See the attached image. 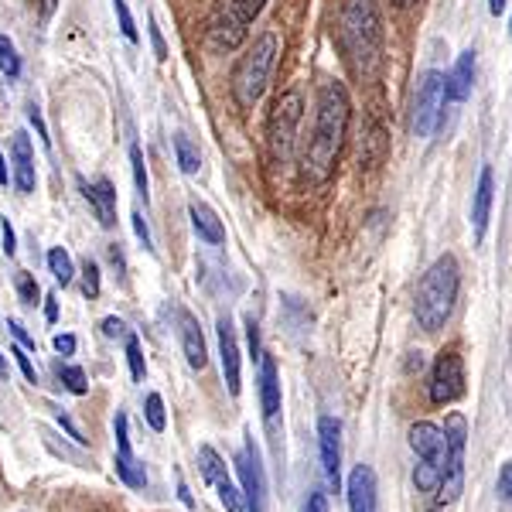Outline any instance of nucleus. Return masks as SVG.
<instances>
[{
	"instance_id": "nucleus-1",
	"label": "nucleus",
	"mask_w": 512,
	"mask_h": 512,
	"mask_svg": "<svg viewBox=\"0 0 512 512\" xmlns=\"http://www.w3.org/2000/svg\"><path fill=\"white\" fill-rule=\"evenodd\" d=\"M349 117H352V103H349L345 86L325 82L318 93L315 134H311L308 151H304V178L315 181V185L332 178L335 161L345 144V134H349Z\"/></svg>"
},
{
	"instance_id": "nucleus-2",
	"label": "nucleus",
	"mask_w": 512,
	"mask_h": 512,
	"mask_svg": "<svg viewBox=\"0 0 512 512\" xmlns=\"http://www.w3.org/2000/svg\"><path fill=\"white\" fill-rule=\"evenodd\" d=\"M342 52L359 79H373L383 69V14L376 0H345Z\"/></svg>"
},
{
	"instance_id": "nucleus-3",
	"label": "nucleus",
	"mask_w": 512,
	"mask_h": 512,
	"mask_svg": "<svg viewBox=\"0 0 512 512\" xmlns=\"http://www.w3.org/2000/svg\"><path fill=\"white\" fill-rule=\"evenodd\" d=\"M458 287H461L458 260H454L451 253L437 256L431 267H427V274L420 277V287H417V297H414V315H417V325L424 328V332L434 335L448 325L454 301H458Z\"/></svg>"
},
{
	"instance_id": "nucleus-4",
	"label": "nucleus",
	"mask_w": 512,
	"mask_h": 512,
	"mask_svg": "<svg viewBox=\"0 0 512 512\" xmlns=\"http://www.w3.org/2000/svg\"><path fill=\"white\" fill-rule=\"evenodd\" d=\"M277 55H280V38L274 31H263L260 38L253 41V48L236 62L233 69V99L239 110H253L260 103L263 89L270 82V72L277 65Z\"/></svg>"
},
{
	"instance_id": "nucleus-5",
	"label": "nucleus",
	"mask_w": 512,
	"mask_h": 512,
	"mask_svg": "<svg viewBox=\"0 0 512 512\" xmlns=\"http://www.w3.org/2000/svg\"><path fill=\"white\" fill-rule=\"evenodd\" d=\"M301 117H304V99L297 89H287V93H280L274 99V110H270V120H267V147H270V161L274 164L291 161Z\"/></svg>"
},
{
	"instance_id": "nucleus-6",
	"label": "nucleus",
	"mask_w": 512,
	"mask_h": 512,
	"mask_svg": "<svg viewBox=\"0 0 512 512\" xmlns=\"http://www.w3.org/2000/svg\"><path fill=\"white\" fill-rule=\"evenodd\" d=\"M410 448H414L420 458V465L414 468V485L420 492H434L437 485H441L444 461H448V441H444V431L434 427L431 420H420V424L410 427Z\"/></svg>"
},
{
	"instance_id": "nucleus-7",
	"label": "nucleus",
	"mask_w": 512,
	"mask_h": 512,
	"mask_svg": "<svg viewBox=\"0 0 512 512\" xmlns=\"http://www.w3.org/2000/svg\"><path fill=\"white\" fill-rule=\"evenodd\" d=\"M267 0H219L216 11H212L209 21V38L212 45L222 48V52H233V48L243 45L246 28L256 21V14L263 11Z\"/></svg>"
},
{
	"instance_id": "nucleus-8",
	"label": "nucleus",
	"mask_w": 512,
	"mask_h": 512,
	"mask_svg": "<svg viewBox=\"0 0 512 512\" xmlns=\"http://www.w3.org/2000/svg\"><path fill=\"white\" fill-rule=\"evenodd\" d=\"M465 437H468V420L461 414H448L444 420V441H448V461H444L441 475V506H451L454 499L465 489Z\"/></svg>"
},
{
	"instance_id": "nucleus-9",
	"label": "nucleus",
	"mask_w": 512,
	"mask_h": 512,
	"mask_svg": "<svg viewBox=\"0 0 512 512\" xmlns=\"http://www.w3.org/2000/svg\"><path fill=\"white\" fill-rule=\"evenodd\" d=\"M444 110V76L441 72H424L414 89V134L417 137H431L441 123Z\"/></svg>"
},
{
	"instance_id": "nucleus-10",
	"label": "nucleus",
	"mask_w": 512,
	"mask_h": 512,
	"mask_svg": "<svg viewBox=\"0 0 512 512\" xmlns=\"http://www.w3.org/2000/svg\"><path fill=\"white\" fill-rule=\"evenodd\" d=\"M465 396V366H461V355L448 349L434 359L431 369V400L437 407H448V403Z\"/></svg>"
},
{
	"instance_id": "nucleus-11",
	"label": "nucleus",
	"mask_w": 512,
	"mask_h": 512,
	"mask_svg": "<svg viewBox=\"0 0 512 512\" xmlns=\"http://www.w3.org/2000/svg\"><path fill=\"white\" fill-rule=\"evenodd\" d=\"M236 472L243 482V502L250 512L267 509V482H263V465H260V451H256L253 437L243 444V451L236 454Z\"/></svg>"
},
{
	"instance_id": "nucleus-12",
	"label": "nucleus",
	"mask_w": 512,
	"mask_h": 512,
	"mask_svg": "<svg viewBox=\"0 0 512 512\" xmlns=\"http://www.w3.org/2000/svg\"><path fill=\"white\" fill-rule=\"evenodd\" d=\"M318 448H321V468H325L328 485L342 489V424L335 417L318 420Z\"/></svg>"
},
{
	"instance_id": "nucleus-13",
	"label": "nucleus",
	"mask_w": 512,
	"mask_h": 512,
	"mask_svg": "<svg viewBox=\"0 0 512 512\" xmlns=\"http://www.w3.org/2000/svg\"><path fill=\"white\" fill-rule=\"evenodd\" d=\"M113 434H117V475L130 489H144L147 485V475L140 468V461L134 458V448H130V427H127V414L117 410L113 417Z\"/></svg>"
},
{
	"instance_id": "nucleus-14",
	"label": "nucleus",
	"mask_w": 512,
	"mask_h": 512,
	"mask_svg": "<svg viewBox=\"0 0 512 512\" xmlns=\"http://www.w3.org/2000/svg\"><path fill=\"white\" fill-rule=\"evenodd\" d=\"M349 512H376V472L369 465H355L349 475Z\"/></svg>"
},
{
	"instance_id": "nucleus-15",
	"label": "nucleus",
	"mask_w": 512,
	"mask_h": 512,
	"mask_svg": "<svg viewBox=\"0 0 512 512\" xmlns=\"http://www.w3.org/2000/svg\"><path fill=\"white\" fill-rule=\"evenodd\" d=\"M11 161H14V185H18V192H35L38 185V175H35V151H31V140L28 134H14L11 140Z\"/></svg>"
},
{
	"instance_id": "nucleus-16",
	"label": "nucleus",
	"mask_w": 512,
	"mask_h": 512,
	"mask_svg": "<svg viewBox=\"0 0 512 512\" xmlns=\"http://www.w3.org/2000/svg\"><path fill=\"white\" fill-rule=\"evenodd\" d=\"M82 195H86V202L93 205L99 226H117V188L110 185L106 178H96L93 185L89 181H82Z\"/></svg>"
},
{
	"instance_id": "nucleus-17",
	"label": "nucleus",
	"mask_w": 512,
	"mask_h": 512,
	"mask_svg": "<svg viewBox=\"0 0 512 512\" xmlns=\"http://www.w3.org/2000/svg\"><path fill=\"white\" fill-rule=\"evenodd\" d=\"M219 359H222V379H226V390L239 396V345L233 335L229 318L219 321Z\"/></svg>"
},
{
	"instance_id": "nucleus-18",
	"label": "nucleus",
	"mask_w": 512,
	"mask_h": 512,
	"mask_svg": "<svg viewBox=\"0 0 512 512\" xmlns=\"http://www.w3.org/2000/svg\"><path fill=\"white\" fill-rule=\"evenodd\" d=\"M178 335H181V349H185V359L192 369H205V362H209V349H205V335L202 328H198V321L188 315V311H181L178 315Z\"/></svg>"
},
{
	"instance_id": "nucleus-19",
	"label": "nucleus",
	"mask_w": 512,
	"mask_h": 512,
	"mask_svg": "<svg viewBox=\"0 0 512 512\" xmlns=\"http://www.w3.org/2000/svg\"><path fill=\"white\" fill-rule=\"evenodd\" d=\"M472 82H475V52L468 48V52L458 55L451 76L444 79V96L454 99V103H465L472 96Z\"/></svg>"
},
{
	"instance_id": "nucleus-20",
	"label": "nucleus",
	"mask_w": 512,
	"mask_h": 512,
	"mask_svg": "<svg viewBox=\"0 0 512 512\" xmlns=\"http://www.w3.org/2000/svg\"><path fill=\"white\" fill-rule=\"evenodd\" d=\"M492 192H495V175L492 168H482L475 188V202H472V229H475V243L485 239V226H489V212H492Z\"/></svg>"
},
{
	"instance_id": "nucleus-21",
	"label": "nucleus",
	"mask_w": 512,
	"mask_h": 512,
	"mask_svg": "<svg viewBox=\"0 0 512 512\" xmlns=\"http://www.w3.org/2000/svg\"><path fill=\"white\" fill-rule=\"evenodd\" d=\"M260 407L267 420H274L280 410V376L270 355H260Z\"/></svg>"
},
{
	"instance_id": "nucleus-22",
	"label": "nucleus",
	"mask_w": 512,
	"mask_h": 512,
	"mask_svg": "<svg viewBox=\"0 0 512 512\" xmlns=\"http://www.w3.org/2000/svg\"><path fill=\"white\" fill-rule=\"evenodd\" d=\"M188 216H192V229L205 239V243H212V246H222V243H226V229H222L219 216H216V212H212L205 202H192Z\"/></svg>"
},
{
	"instance_id": "nucleus-23",
	"label": "nucleus",
	"mask_w": 512,
	"mask_h": 512,
	"mask_svg": "<svg viewBox=\"0 0 512 512\" xmlns=\"http://www.w3.org/2000/svg\"><path fill=\"white\" fill-rule=\"evenodd\" d=\"M198 468H202V478L209 485H219L222 478H229V472H226V461L219 458V451L216 448H209V444H202L198 448Z\"/></svg>"
},
{
	"instance_id": "nucleus-24",
	"label": "nucleus",
	"mask_w": 512,
	"mask_h": 512,
	"mask_svg": "<svg viewBox=\"0 0 512 512\" xmlns=\"http://www.w3.org/2000/svg\"><path fill=\"white\" fill-rule=\"evenodd\" d=\"M48 270H52V277L59 280V284H72V277H76V267H72V256L62 250V246H55V250H48Z\"/></svg>"
},
{
	"instance_id": "nucleus-25",
	"label": "nucleus",
	"mask_w": 512,
	"mask_h": 512,
	"mask_svg": "<svg viewBox=\"0 0 512 512\" xmlns=\"http://www.w3.org/2000/svg\"><path fill=\"white\" fill-rule=\"evenodd\" d=\"M175 154H178V168L185 171V175H195L198 164H202V158H198V147L185 134L175 137Z\"/></svg>"
},
{
	"instance_id": "nucleus-26",
	"label": "nucleus",
	"mask_w": 512,
	"mask_h": 512,
	"mask_svg": "<svg viewBox=\"0 0 512 512\" xmlns=\"http://www.w3.org/2000/svg\"><path fill=\"white\" fill-rule=\"evenodd\" d=\"M130 164H134V185H137V195L144 198V205H147V198H151V181H147V168H144V154H140V147L134 144L130 147Z\"/></svg>"
},
{
	"instance_id": "nucleus-27",
	"label": "nucleus",
	"mask_w": 512,
	"mask_h": 512,
	"mask_svg": "<svg viewBox=\"0 0 512 512\" xmlns=\"http://www.w3.org/2000/svg\"><path fill=\"white\" fill-rule=\"evenodd\" d=\"M59 379L65 383V390L76 393V396H86L89 393V383H86V373L79 366H59Z\"/></svg>"
},
{
	"instance_id": "nucleus-28",
	"label": "nucleus",
	"mask_w": 512,
	"mask_h": 512,
	"mask_svg": "<svg viewBox=\"0 0 512 512\" xmlns=\"http://www.w3.org/2000/svg\"><path fill=\"white\" fill-rule=\"evenodd\" d=\"M144 417H147V424H151V431H164V427H168V417H164V400L158 393H151L144 400Z\"/></svg>"
},
{
	"instance_id": "nucleus-29",
	"label": "nucleus",
	"mask_w": 512,
	"mask_h": 512,
	"mask_svg": "<svg viewBox=\"0 0 512 512\" xmlns=\"http://www.w3.org/2000/svg\"><path fill=\"white\" fill-rule=\"evenodd\" d=\"M216 492H219V502L226 506V512H243L246 509V502H243V492L236 489L229 478H222V482L216 485Z\"/></svg>"
},
{
	"instance_id": "nucleus-30",
	"label": "nucleus",
	"mask_w": 512,
	"mask_h": 512,
	"mask_svg": "<svg viewBox=\"0 0 512 512\" xmlns=\"http://www.w3.org/2000/svg\"><path fill=\"white\" fill-rule=\"evenodd\" d=\"M127 362H130V376L137 379H144V373H147V366H144V349H140V342H137V335L130 332L127 335Z\"/></svg>"
},
{
	"instance_id": "nucleus-31",
	"label": "nucleus",
	"mask_w": 512,
	"mask_h": 512,
	"mask_svg": "<svg viewBox=\"0 0 512 512\" xmlns=\"http://www.w3.org/2000/svg\"><path fill=\"white\" fill-rule=\"evenodd\" d=\"M113 11H117V21H120V31L127 41H134L137 45V28H134V18H130V7L127 0H113Z\"/></svg>"
},
{
	"instance_id": "nucleus-32",
	"label": "nucleus",
	"mask_w": 512,
	"mask_h": 512,
	"mask_svg": "<svg viewBox=\"0 0 512 512\" xmlns=\"http://www.w3.org/2000/svg\"><path fill=\"white\" fill-rule=\"evenodd\" d=\"M82 294L86 297H99V267L93 260L82 263Z\"/></svg>"
},
{
	"instance_id": "nucleus-33",
	"label": "nucleus",
	"mask_w": 512,
	"mask_h": 512,
	"mask_svg": "<svg viewBox=\"0 0 512 512\" xmlns=\"http://www.w3.org/2000/svg\"><path fill=\"white\" fill-rule=\"evenodd\" d=\"M18 294H21V301L28 304H38V284H35V277L31 274H18Z\"/></svg>"
},
{
	"instance_id": "nucleus-34",
	"label": "nucleus",
	"mask_w": 512,
	"mask_h": 512,
	"mask_svg": "<svg viewBox=\"0 0 512 512\" xmlns=\"http://www.w3.org/2000/svg\"><path fill=\"white\" fill-rule=\"evenodd\" d=\"M499 499L512 506V461H506L499 472Z\"/></svg>"
},
{
	"instance_id": "nucleus-35",
	"label": "nucleus",
	"mask_w": 512,
	"mask_h": 512,
	"mask_svg": "<svg viewBox=\"0 0 512 512\" xmlns=\"http://www.w3.org/2000/svg\"><path fill=\"white\" fill-rule=\"evenodd\" d=\"M130 219H134V233H137V239H140V243H144V250H154L151 229H147V219L140 216V209H137V212H134V216H130Z\"/></svg>"
},
{
	"instance_id": "nucleus-36",
	"label": "nucleus",
	"mask_w": 512,
	"mask_h": 512,
	"mask_svg": "<svg viewBox=\"0 0 512 512\" xmlns=\"http://www.w3.org/2000/svg\"><path fill=\"white\" fill-rule=\"evenodd\" d=\"M11 355L18 359V366H21L24 379H28V383H38V369H35V362H31L28 355H24V349H11Z\"/></svg>"
},
{
	"instance_id": "nucleus-37",
	"label": "nucleus",
	"mask_w": 512,
	"mask_h": 512,
	"mask_svg": "<svg viewBox=\"0 0 512 512\" xmlns=\"http://www.w3.org/2000/svg\"><path fill=\"white\" fill-rule=\"evenodd\" d=\"M0 72H4V76H18L21 72V62H18V55H14V48H7L4 55H0Z\"/></svg>"
},
{
	"instance_id": "nucleus-38",
	"label": "nucleus",
	"mask_w": 512,
	"mask_h": 512,
	"mask_svg": "<svg viewBox=\"0 0 512 512\" xmlns=\"http://www.w3.org/2000/svg\"><path fill=\"white\" fill-rule=\"evenodd\" d=\"M103 335H106V338H127V335H130V328L123 325L120 318H103Z\"/></svg>"
},
{
	"instance_id": "nucleus-39",
	"label": "nucleus",
	"mask_w": 512,
	"mask_h": 512,
	"mask_svg": "<svg viewBox=\"0 0 512 512\" xmlns=\"http://www.w3.org/2000/svg\"><path fill=\"white\" fill-rule=\"evenodd\" d=\"M147 28H151V41H154V55H158V59L164 62L168 59V45H164V38H161V28H158V21H147Z\"/></svg>"
},
{
	"instance_id": "nucleus-40",
	"label": "nucleus",
	"mask_w": 512,
	"mask_h": 512,
	"mask_svg": "<svg viewBox=\"0 0 512 512\" xmlns=\"http://www.w3.org/2000/svg\"><path fill=\"white\" fill-rule=\"evenodd\" d=\"M7 328H11V335L21 342V349H35V338H31L28 332H24V325H21L18 318H11V321H7Z\"/></svg>"
},
{
	"instance_id": "nucleus-41",
	"label": "nucleus",
	"mask_w": 512,
	"mask_h": 512,
	"mask_svg": "<svg viewBox=\"0 0 512 512\" xmlns=\"http://www.w3.org/2000/svg\"><path fill=\"white\" fill-rule=\"evenodd\" d=\"M246 342H250V352H253V359H260V328H256V321L253 318H246Z\"/></svg>"
},
{
	"instance_id": "nucleus-42",
	"label": "nucleus",
	"mask_w": 512,
	"mask_h": 512,
	"mask_svg": "<svg viewBox=\"0 0 512 512\" xmlns=\"http://www.w3.org/2000/svg\"><path fill=\"white\" fill-rule=\"evenodd\" d=\"M0 236H4V253L14 256V250H18V246H14V226L7 219H0Z\"/></svg>"
},
{
	"instance_id": "nucleus-43",
	"label": "nucleus",
	"mask_w": 512,
	"mask_h": 512,
	"mask_svg": "<svg viewBox=\"0 0 512 512\" xmlns=\"http://www.w3.org/2000/svg\"><path fill=\"white\" fill-rule=\"evenodd\" d=\"M55 420H59V427H65V434H69V437H72V441H76V444H86V437H82V434H79V427H76V424H72V420H69V417H65V414H62V410H59V414H55Z\"/></svg>"
},
{
	"instance_id": "nucleus-44",
	"label": "nucleus",
	"mask_w": 512,
	"mask_h": 512,
	"mask_svg": "<svg viewBox=\"0 0 512 512\" xmlns=\"http://www.w3.org/2000/svg\"><path fill=\"white\" fill-rule=\"evenodd\" d=\"M304 512H328L325 492H311V495H308V502H304Z\"/></svg>"
},
{
	"instance_id": "nucleus-45",
	"label": "nucleus",
	"mask_w": 512,
	"mask_h": 512,
	"mask_svg": "<svg viewBox=\"0 0 512 512\" xmlns=\"http://www.w3.org/2000/svg\"><path fill=\"white\" fill-rule=\"evenodd\" d=\"M55 352H62V355H72L76 352V335H55Z\"/></svg>"
},
{
	"instance_id": "nucleus-46",
	"label": "nucleus",
	"mask_w": 512,
	"mask_h": 512,
	"mask_svg": "<svg viewBox=\"0 0 512 512\" xmlns=\"http://www.w3.org/2000/svg\"><path fill=\"white\" fill-rule=\"evenodd\" d=\"M28 120L35 123V130H38V137H41V144L48 147V130H45V123H41V113H38V106H31L28 110Z\"/></svg>"
},
{
	"instance_id": "nucleus-47",
	"label": "nucleus",
	"mask_w": 512,
	"mask_h": 512,
	"mask_svg": "<svg viewBox=\"0 0 512 512\" xmlns=\"http://www.w3.org/2000/svg\"><path fill=\"white\" fill-rule=\"evenodd\" d=\"M45 318H48V321L59 318V304H55V297H45Z\"/></svg>"
},
{
	"instance_id": "nucleus-48",
	"label": "nucleus",
	"mask_w": 512,
	"mask_h": 512,
	"mask_svg": "<svg viewBox=\"0 0 512 512\" xmlns=\"http://www.w3.org/2000/svg\"><path fill=\"white\" fill-rule=\"evenodd\" d=\"M178 495H181V502H185L188 509L195 506V499H192V492H188V485H185V482H178Z\"/></svg>"
},
{
	"instance_id": "nucleus-49",
	"label": "nucleus",
	"mask_w": 512,
	"mask_h": 512,
	"mask_svg": "<svg viewBox=\"0 0 512 512\" xmlns=\"http://www.w3.org/2000/svg\"><path fill=\"white\" fill-rule=\"evenodd\" d=\"M11 181V171H7V161H4V154H0V185H7Z\"/></svg>"
},
{
	"instance_id": "nucleus-50",
	"label": "nucleus",
	"mask_w": 512,
	"mask_h": 512,
	"mask_svg": "<svg viewBox=\"0 0 512 512\" xmlns=\"http://www.w3.org/2000/svg\"><path fill=\"white\" fill-rule=\"evenodd\" d=\"M489 11L492 14H502V11H506V0H489Z\"/></svg>"
},
{
	"instance_id": "nucleus-51",
	"label": "nucleus",
	"mask_w": 512,
	"mask_h": 512,
	"mask_svg": "<svg viewBox=\"0 0 512 512\" xmlns=\"http://www.w3.org/2000/svg\"><path fill=\"white\" fill-rule=\"evenodd\" d=\"M38 4H41V14H45V18L55 11V0H38Z\"/></svg>"
},
{
	"instance_id": "nucleus-52",
	"label": "nucleus",
	"mask_w": 512,
	"mask_h": 512,
	"mask_svg": "<svg viewBox=\"0 0 512 512\" xmlns=\"http://www.w3.org/2000/svg\"><path fill=\"white\" fill-rule=\"evenodd\" d=\"M7 48H14V45H11V38H4V35H0V55H4Z\"/></svg>"
},
{
	"instance_id": "nucleus-53",
	"label": "nucleus",
	"mask_w": 512,
	"mask_h": 512,
	"mask_svg": "<svg viewBox=\"0 0 512 512\" xmlns=\"http://www.w3.org/2000/svg\"><path fill=\"white\" fill-rule=\"evenodd\" d=\"M0 379H7V359L0 355Z\"/></svg>"
},
{
	"instance_id": "nucleus-54",
	"label": "nucleus",
	"mask_w": 512,
	"mask_h": 512,
	"mask_svg": "<svg viewBox=\"0 0 512 512\" xmlns=\"http://www.w3.org/2000/svg\"><path fill=\"white\" fill-rule=\"evenodd\" d=\"M410 4H417V0H396V7H410Z\"/></svg>"
},
{
	"instance_id": "nucleus-55",
	"label": "nucleus",
	"mask_w": 512,
	"mask_h": 512,
	"mask_svg": "<svg viewBox=\"0 0 512 512\" xmlns=\"http://www.w3.org/2000/svg\"><path fill=\"white\" fill-rule=\"evenodd\" d=\"M509 31H512V24H509Z\"/></svg>"
}]
</instances>
